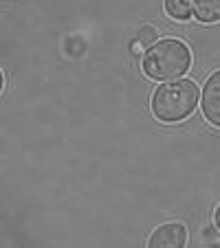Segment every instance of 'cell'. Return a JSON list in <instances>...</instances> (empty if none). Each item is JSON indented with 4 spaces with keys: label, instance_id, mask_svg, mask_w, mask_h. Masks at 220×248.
I'll return each mask as SVG.
<instances>
[{
    "label": "cell",
    "instance_id": "5",
    "mask_svg": "<svg viewBox=\"0 0 220 248\" xmlns=\"http://www.w3.org/2000/svg\"><path fill=\"white\" fill-rule=\"evenodd\" d=\"M192 14L201 22H218L220 20V0H192Z\"/></svg>",
    "mask_w": 220,
    "mask_h": 248
},
{
    "label": "cell",
    "instance_id": "7",
    "mask_svg": "<svg viewBox=\"0 0 220 248\" xmlns=\"http://www.w3.org/2000/svg\"><path fill=\"white\" fill-rule=\"evenodd\" d=\"M214 224H216V229H220V209L216 206V211H214Z\"/></svg>",
    "mask_w": 220,
    "mask_h": 248
},
{
    "label": "cell",
    "instance_id": "6",
    "mask_svg": "<svg viewBox=\"0 0 220 248\" xmlns=\"http://www.w3.org/2000/svg\"><path fill=\"white\" fill-rule=\"evenodd\" d=\"M165 11L174 20H189V16H192V0H165Z\"/></svg>",
    "mask_w": 220,
    "mask_h": 248
},
{
    "label": "cell",
    "instance_id": "1",
    "mask_svg": "<svg viewBox=\"0 0 220 248\" xmlns=\"http://www.w3.org/2000/svg\"><path fill=\"white\" fill-rule=\"evenodd\" d=\"M201 90L192 79H172L161 84L152 94V112L163 123H178L196 110Z\"/></svg>",
    "mask_w": 220,
    "mask_h": 248
},
{
    "label": "cell",
    "instance_id": "4",
    "mask_svg": "<svg viewBox=\"0 0 220 248\" xmlns=\"http://www.w3.org/2000/svg\"><path fill=\"white\" fill-rule=\"evenodd\" d=\"M203 114L211 125H220V73L216 70L203 88Z\"/></svg>",
    "mask_w": 220,
    "mask_h": 248
},
{
    "label": "cell",
    "instance_id": "2",
    "mask_svg": "<svg viewBox=\"0 0 220 248\" xmlns=\"http://www.w3.org/2000/svg\"><path fill=\"white\" fill-rule=\"evenodd\" d=\"M192 66V53L181 40H161L143 53V73L154 81L183 77Z\"/></svg>",
    "mask_w": 220,
    "mask_h": 248
},
{
    "label": "cell",
    "instance_id": "8",
    "mask_svg": "<svg viewBox=\"0 0 220 248\" xmlns=\"http://www.w3.org/2000/svg\"><path fill=\"white\" fill-rule=\"evenodd\" d=\"M2 88H5V77H2V70H0V93H2Z\"/></svg>",
    "mask_w": 220,
    "mask_h": 248
},
{
    "label": "cell",
    "instance_id": "3",
    "mask_svg": "<svg viewBox=\"0 0 220 248\" xmlns=\"http://www.w3.org/2000/svg\"><path fill=\"white\" fill-rule=\"evenodd\" d=\"M187 242V231L183 224H163L152 233V237L148 239V246L152 248H181Z\"/></svg>",
    "mask_w": 220,
    "mask_h": 248
}]
</instances>
